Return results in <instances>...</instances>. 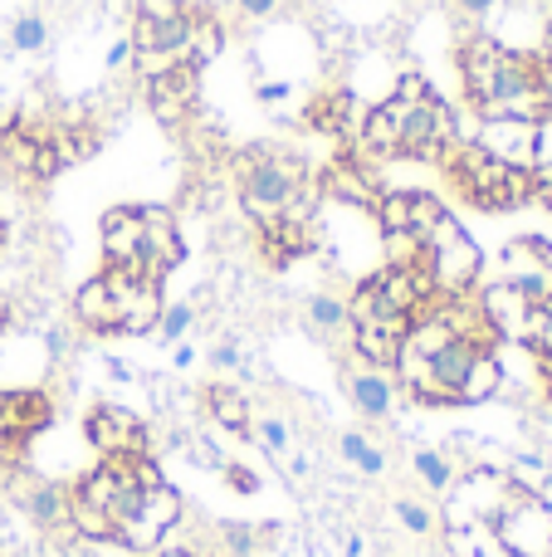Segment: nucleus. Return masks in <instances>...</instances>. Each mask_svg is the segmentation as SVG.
Returning <instances> with one entry per match:
<instances>
[{
	"label": "nucleus",
	"mask_w": 552,
	"mask_h": 557,
	"mask_svg": "<svg viewBox=\"0 0 552 557\" xmlns=\"http://www.w3.org/2000/svg\"><path fill=\"white\" fill-rule=\"evenodd\" d=\"M460 78L479 117H543L552 108V84L543 69L489 35L460 45Z\"/></svg>",
	"instance_id": "nucleus-1"
},
{
	"label": "nucleus",
	"mask_w": 552,
	"mask_h": 557,
	"mask_svg": "<svg viewBox=\"0 0 552 557\" xmlns=\"http://www.w3.org/2000/svg\"><path fill=\"white\" fill-rule=\"evenodd\" d=\"M235 176H240V206L250 221L269 225L284 215V206H289V196L303 186V162L293 152H284V147H244L240 166H235Z\"/></svg>",
	"instance_id": "nucleus-2"
},
{
	"label": "nucleus",
	"mask_w": 552,
	"mask_h": 557,
	"mask_svg": "<svg viewBox=\"0 0 552 557\" xmlns=\"http://www.w3.org/2000/svg\"><path fill=\"white\" fill-rule=\"evenodd\" d=\"M440 529H465V523H494L509 499V470L504 465H469L455 474L446 494H440Z\"/></svg>",
	"instance_id": "nucleus-3"
},
{
	"label": "nucleus",
	"mask_w": 552,
	"mask_h": 557,
	"mask_svg": "<svg viewBox=\"0 0 552 557\" xmlns=\"http://www.w3.org/2000/svg\"><path fill=\"white\" fill-rule=\"evenodd\" d=\"M494 533L514 557H552V504L509 480V499L494 519Z\"/></svg>",
	"instance_id": "nucleus-4"
},
{
	"label": "nucleus",
	"mask_w": 552,
	"mask_h": 557,
	"mask_svg": "<svg viewBox=\"0 0 552 557\" xmlns=\"http://www.w3.org/2000/svg\"><path fill=\"white\" fill-rule=\"evenodd\" d=\"M176 523H181V494L162 480V484H152V490H142V504H137V513L127 523H117L113 543L123 553H156Z\"/></svg>",
	"instance_id": "nucleus-5"
},
{
	"label": "nucleus",
	"mask_w": 552,
	"mask_h": 557,
	"mask_svg": "<svg viewBox=\"0 0 552 557\" xmlns=\"http://www.w3.org/2000/svg\"><path fill=\"white\" fill-rule=\"evenodd\" d=\"M84 441L93 445L103 460H133V455H152V441H147V425L137 411H127V406H93V411L84 416Z\"/></svg>",
	"instance_id": "nucleus-6"
},
{
	"label": "nucleus",
	"mask_w": 552,
	"mask_h": 557,
	"mask_svg": "<svg viewBox=\"0 0 552 557\" xmlns=\"http://www.w3.org/2000/svg\"><path fill=\"white\" fill-rule=\"evenodd\" d=\"M499 270H504V284L524 288L534 304L552 298V245L538 240V235H518V240H509L504 255H499Z\"/></svg>",
	"instance_id": "nucleus-7"
},
{
	"label": "nucleus",
	"mask_w": 552,
	"mask_h": 557,
	"mask_svg": "<svg viewBox=\"0 0 552 557\" xmlns=\"http://www.w3.org/2000/svg\"><path fill=\"white\" fill-rule=\"evenodd\" d=\"M534 137L538 117H479L475 147L489 152L494 162L514 166V172H534Z\"/></svg>",
	"instance_id": "nucleus-8"
},
{
	"label": "nucleus",
	"mask_w": 552,
	"mask_h": 557,
	"mask_svg": "<svg viewBox=\"0 0 552 557\" xmlns=\"http://www.w3.org/2000/svg\"><path fill=\"white\" fill-rule=\"evenodd\" d=\"M479 270H485V255H479V245L469 240V235H455V240L426 250V274H430V284H436L440 298L469 294V288H475V278H479Z\"/></svg>",
	"instance_id": "nucleus-9"
},
{
	"label": "nucleus",
	"mask_w": 552,
	"mask_h": 557,
	"mask_svg": "<svg viewBox=\"0 0 552 557\" xmlns=\"http://www.w3.org/2000/svg\"><path fill=\"white\" fill-rule=\"evenodd\" d=\"M137 211H142V278L162 284L186 260V240L172 211H162V206H137Z\"/></svg>",
	"instance_id": "nucleus-10"
},
{
	"label": "nucleus",
	"mask_w": 552,
	"mask_h": 557,
	"mask_svg": "<svg viewBox=\"0 0 552 557\" xmlns=\"http://www.w3.org/2000/svg\"><path fill=\"white\" fill-rule=\"evenodd\" d=\"M450 143H455V108L440 103V94L411 108L406 137H401V157H421V162H430V157H440Z\"/></svg>",
	"instance_id": "nucleus-11"
},
{
	"label": "nucleus",
	"mask_w": 552,
	"mask_h": 557,
	"mask_svg": "<svg viewBox=\"0 0 552 557\" xmlns=\"http://www.w3.org/2000/svg\"><path fill=\"white\" fill-rule=\"evenodd\" d=\"M406 327H411L406 313L362 318V323H352V352H357L367 367H377V372H391L401 343H406Z\"/></svg>",
	"instance_id": "nucleus-12"
},
{
	"label": "nucleus",
	"mask_w": 552,
	"mask_h": 557,
	"mask_svg": "<svg viewBox=\"0 0 552 557\" xmlns=\"http://www.w3.org/2000/svg\"><path fill=\"white\" fill-rule=\"evenodd\" d=\"M103 264L142 278V211L137 206H113L103 215Z\"/></svg>",
	"instance_id": "nucleus-13"
},
{
	"label": "nucleus",
	"mask_w": 552,
	"mask_h": 557,
	"mask_svg": "<svg viewBox=\"0 0 552 557\" xmlns=\"http://www.w3.org/2000/svg\"><path fill=\"white\" fill-rule=\"evenodd\" d=\"M196 84H201V69H191V64H176V69H166V74L147 78L152 113L162 117V123H181L196 108Z\"/></svg>",
	"instance_id": "nucleus-14"
},
{
	"label": "nucleus",
	"mask_w": 552,
	"mask_h": 557,
	"mask_svg": "<svg viewBox=\"0 0 552 557\" xmlns=\"http://www.w3.org/2000/svg\"><path fill=\"white\" fill-rule=\"evenodd\" d=\"M406 123H411V103H401V98H381V103L367 108V123H362L357 143L367 147V152H377V157H401Z\"/></svg>",
	"instance_id": "nucleus-15"
},
{
	"label": "nucleus",
	"mask_w": 552,
	"mask_h": 557,
	"mask_svg": "<svg viewBox=\"0 0 552 557\" xmlns=\"http://www.w3.org/2000/svg\"><path fill=\"white\" fill-rule=\"evenodd\" d=\"M117 288H113V274H93L84 278V288L74 294V323L84 333H117Z\"/></svg>",
	"instance_id": "nucleus-16"
},
{
	"label": "nucleus",
	"mask_w": 552,
	"mask_h": 557,
	"mask_svg": "<svg viewBox=\"0 0 552 557\" xmlns=\"http://www.w3.org/2000/svg\"><path fill=\"white\" fill-rule=\"evenodd\" d=\"M479 308H485V318H489V327H494L499 337H518L524 333V318H528V308H534V298L524 294V288H514V284H489L485 294H479Z\"/></svg>",
	"instance_id": "nucleus-17"
},
{
	"label": "nucleus",
	"mask_w": 552,
	"mask_h": 557,
	"mask_svg": "<svg viewBox=\"0 0 552 557\" xmlns=\"http://www.w3.org/2000/svg\"><path fill=\"white\" fill-rule=\"evenodd\" d=\"M348 401L367 421H387L391 406H397V382L387 372H377V367H357V372H348Z\"/></svg>",
	"instance_id": "nucleus-18"
},
{
	"label": "nucleus",
	"mask_w": 552,
	"mask_h": 557,
	"mask_svg": "<svg viewBox=\"0 0 552 557\" xmlns=\"http://www.w3.org/2000/svg\"><path fill=\"white\" fill-rule=\"evenodd\" d=\"M205 416H211V425H221V431H230V435H250V396L240 392V386H230V382H211L205 386Z\"/></svg>",
	"instance_id": "nucleus-19"
},
{
	"label": "nucleus",
	"mask_w": 552,
	"mask_h": 557,
	"mask_svg": "<svg viewBox=\"0 0 552 557\" xmlns=\"http://www.w3.org/2000/svg\"><path fill=\"white\" fill-rule=\"evenodd\" d=\"M323 191H328L333 201L352 206V211H372V201H377L381 186L372 182L357 162H338V166H328V172H323Z\"/></svg>",
	"instance_id": "nucleus-20"
},
{
	"label": "nucleus",
	"mask_w": 552,
	"mask_h": 557,
	"mask_svg": "<svg viewBox=\"0 0 552 557\" xmlns=\"http://www.w3.org/2000/svg\"><path fill=\"white\" fill-rule=\"evenodd\" d=\"M499 392H504V362H499V352H479L475 367L465 372V382H460L455 406H485Z\"/></svg>",
	"instance_id": "nucleus-21"
},
{
	"label": "nucleus",
	"mask_w": 552,
	"mask_h": 557,
	"mask_svg": "<svg viewBox=\"0 0 552 557\" xmlns=\"http://www.w3.org/2000/svg\"><path fill=\"white\" fill-rule=\"evenodd\" d=\"M20 504H25V513L39 529L68 533V490H59V484H29V490H20Z\"/></svg>",
	"instance_id": "nucleus-22"
},
{
	"label": "nucleus",
	"mask_w": 552,
	"mask_h": 557,
	"mask_svg": "<svg viewBox=\"0 0 552 557\" xmlns=\"http://www.w3.org/2000/svg\"><path fill=\"white\" fill-rule=\"evenodd\" d=\"M446 553L450 557H514L499 543L494 523H465V529H446Z\"/></svg>",
	"instance_id": "nucleus-23"
},
{
	"label": "nucleus",
	"mask_w": 552,
	"mask_h": 557,
	"mask_svg": "<svg viewBox=\"0 0 552 557\" xmlns=\"http://www.w3.org/2000/svg\"><path fill=\"white\" fill-rule=\"evenodd\" d=\"M411 470H416V480L426 484L430 494H446L450 484H455L460 465H455V455H450V450H436V445H421V450L411 455Z\"/></svg>",
	"instance_id": "nucleus-24"
},
{
	"label": "nucleus",
	"mask_w": 552,
	"mask_h": 557,
	"mask_svg": "<svg viewBox=\"0 0 552 557\" xmlns=\"http://www.w3.org/2000/svg\"><path fill=\"white\" fill-rule=\"evenodd\" d=\"M338 450H342V460H348L357 474H367V480L387 474V455H381V445L372 441V435H362V431H342V435H338Z\"/></svg>",
	"instance_id": "nucleus-25"
},
{
	"label": "nucleus",
	"mask_w": 552,
	"mask_h": 557,
	"mask_svg": "<svg viewBox=\"0 0 552 557\" xmlns=\"http://www.w3.org/2000/svg\"><path fill=\"white\" fill-rule=\"evenodd\" d=\"M391 519H397L411 539H430V533L440 529L436 509H430V504H421V499H411V494H397V499H391Z\"/></svg>",
	"instance_id": "nucleus-26"
},
{
	"label": "nucleus",
	"mask_w": 552,
	"mask_h": 557,
	"mask_svg": "<svg viewBox=\"0 0 552 557\" xmlns=\"http://www.w3.org/2000/svg\"><path fill=\"white\" fill-rule=\"evenodd\" d=\"M309 323L318 327V333H352V318H348V298L338 294H313L309 298Z\"/></svg>",
	"instance_id": "nucleus-27"
},
{
	"label": "nucleus",
	"mask_w": 552,
	"mask_h": 557,
	"mask_svg": "<svg viewBox=\"0 0 552 557\" xmlns=\"http://www.w3.org/2000/svg\"><path fill=\"white\" fill-rule=\"evenodd\" d=\"M49 45V20L39 10H25V15L10 20V49L15 54H39Z\"/></svg>",
	"instance_id": "nucleus-28"
},
{
	"label": "nucleus",
	"mask_w": 552,
	"mask_h": 557,
	"mask_svg": "<svg viewBox=\"0 0 552 557\" xmlns=\"http://www.w3.org/2000/svg\"><path fill=\"white\" fill-rule=\"evenodd\" d=\"M372 215H377V231L381 235L411 231V191H377V201H372Z\"/></svg>",
	"instance_id": "nucleus-29"
},
{
	"label": "nucleus",
	"mask_w": 552,
	"mask_h": 557,
	"mask_svg": "<svg viewBox=\"0 0 552 557\" xmlns=\"http://www.w3.org/2000/svg\"><path fill=\"white\" fill-rule=\"evenodd\" d=\"M221 45H225V35H221V25L215 20H191V39H186V64L191 69H201V64H211L215 54H221Z\"/></svg>",
	"instance_id": "nucleus-30"
},
{
	"label": "nucleus",
	"mask_w": 552,
	"mask_h": 557,
	"mask_svg": "<svg viewBox=\"0 0 552 557\" xmlns=\"http://www.w3.org/2000/svg\"><path fill=\"white\" fill-rule=\"evenodd\" d=\"M518 343H524L534 357L552 352V298H543V304H534V308H528V318H524V333H518Z\"/></svg>",
	"instance_id": "nucleus-31"
},
{
	"label": "nucleus",
	"mask_w": 552,
	"mask_h": 557,
	"mask_svg": "<svg viewBox=\"0 0 552 557\" xmlns=\"http://www.w3.org/2000/svg\"><path fill=\"white\" fill-rule=\"evenodd\" d=\"M250 435L260 441V450L269 455V460H284V455L293 450V431H289V421H279V416H260V421H250Z\"/></svg>",
	"instance_id": "nucleus-32"
},
{
	"label": "nucleus",
	"mask_w": 552,
	"mask_h": 557,
	"mask_svg": "<svg viewBox=\"0 0 552 557\" xmlns=\"http://www.w3.org/2000/svg\"><path fill=\"white\" fill-rule=\"evenodd\" d=\"M221 539L230 557H254L264 548V529H254V523H221Z\"/></svg>",
	"instance_id": "nucleus-33"
},
{
	"label": "nucleus",
	"mask_w": 552,
	"mask_h": 557,
	"mask_svg": "<svg viewBox=\"0 0 552 557\" xmlns=\"http://www.w3.org/2000/svg\"><path fill=\"white\" fill-rule=\"evenodd\" d=\"M191 323H196V304H166L162 308V323H156V337L176 347L186 333H191Z\"/></svg>",
	"instance_id": "nucleus-34"
},
{
	"label": "nucleus",
	"mask_w": 552,
	"mask_h": 557,
	"mask_svg": "<svg viewBox=\"0 0 552 557\" xmlns=\"http://www.w3.org/2000/svg\"><path fill=\"white\" fill-rule=\"evenodd\" d=\"M534 182H552V108L538 117V137H534Z\"/></svg>",
	"instance_id": "nucleus-35"
},
{
	"label": "nucleus",
	"mask_w": 552,
	"mask_h": 557,
	"mask_svg": "<svg viewBox=\"0 0 552 557\" xmlns=\"http://www.w3.org/2000/svg\"><path fill=\"white\" fill-rule=\"evenodd\" d=\"M221 480L230 484L235 494H260V490H264L260 474H254L250 465H240V460H225V465H221Z\"/></svg>",
	"instance_id": "nucleus-36"
},
{
	"label": "nucleus",
	"mask_w": 552,
	"mask_h": 557,
	"mask_svg": "<svg viewBox=\"0 0 552 557\" xmlns=\"http://www.w3.org/2000/svg\"><path fill=\"white\" fill-rule=\"evenodd\" d=\"M211 362L221 367V372H244V347L240 343H215L211 347Z\"/></svg>",
	"instance_id": "nucleus-37"
},
{
	"label": "nucleus",
	"mask_w": 552,
	"mask_h": 557,
	"mask_svg": "<svg viewBox=\"0 0 552 557\" xmlns=\"http://www.w3.org/2000/svg\"><path fill=\"white\" fill-rule=\"evenodd\" d=\"M293 94V84L289 78H264V84H254V98H260L264 108H274V103H284V98Z\"/></svg>",
	"instance_id": "nucleus-38"
},
{
	"label": "nucleus",
	"mask_w": 552,
	"mask_h": 557,
	"mask_svg": "<svg viewBox=\"0 0 552 557\" xmlns=\"http://www.w3.org/2000/svg\"><path fill=\"white\" fill-rule=\"evenodd\" d=\"M123 64H133V39L117 35V39H113V49H108V59H103V69H108V74H117Z\"/></svg>",
	"instance_id": "nucleus-39"
},
{
	"label": "nucleus",
	"mask_w": 552,
	"mask_h": 557,
	"mask_svg": "<svg viewBox=\"0 0 552 557\" xmlns=\"http://www.w3.org/2000/svg\"><path fill=\"white\" fill-rule=\"evenodd\" d=\"M39 343H45L49 357H64V352H68V333H64V327H54V323L39 327Z\"/></svg>",
	"instance_id": "nucleus-40"
},
{
	"label": "nucleus",
	"mask_w": 552,
	"mask_h": 557,
	"mask_svg": "<svg viewBox=\"0 0 552 557\" xmlns=\"http://www.w3.org/2000/svg\"><path fill=\"white\" fill-rule=\"evenodd\" d=\"M235 10H240L244 20H264V15H274L279 10V0H230Z\"/></svg>",
	"instance_id": "nucleus-41"
},
{
	"label": "nucleus",
	"mask_w": 552,
	"mask_h": 557,
	"mask_svg": "<svg viewBox=\"0 0 552 557\" xmlns=\"http://www.w3.org/2000/svg\"><path fill=\"white\" fill-rule=\"evenodd\" d=\"M20 450H25V441H15V435H10V425H5V416H0V460H15Z\"/></svg>",
	"instance_id": "nucleus-42"
},
{
	"label": "nucleus",
	"mask_w": 552,
	"mask_h": 557,
	"mask_svg": "<svg viewBox=\"0 0 552 557\" xmlns=\"http://www.w3.org/2000/svg\"><path fill=\"white\" fill-rule=\"evenodd\" d=\"M103 367H108V376H113V382H137V372H133V367H127L123 362V357H103Z\"/></svg>",
	"instance_id": "nucleus-43"
},
{
	"label": "nucleus",
	"mask_w": 552,
	"mask_h": 557,
	"mask_svg": "<svg viewBox=\"0 0 552 557\" xmlns=\"http://www.w3.org/2000/svg\"><path fill=\"white\" fill-rule=\"evenodd\" d=\"M499 5V0H455V10H465V15H489V10H494Z\"/></svg>",
	"instance_id": "nucleus-44"
},
{
	"label": "nucleus",
	"mask_w": 552,
	"mask_h": 557,
	"mask_svg": "<svg viewBox=\"0 0 552 557\" xmlns=\"http://www.w3.org/2000/svg\"><path fill=\"white\" fill-rule=\"evenodd\" d=\"M196 362V347H186V343H176V352H172V367L176 372H186V367Z\"/></svg>",
	"instance_id": "nucleus-45"
},
{
	"label": "nucleus",
	"mask_w": 552,
	"mask_h": 557,
	"mask_svg": "<svg viewBox=\"0 0 552 557\" xmlns=\"http://www.w3.org/2000/svg\"><path fill=\"white\" fill-rule=\"evenodd\" d=\"M538 372H543V386H548V396H552V352L538 357Z\"/></svg>",
	"instance_id": "nucleus-46"
},
{
	"label": "nucleus",
	"mask_w": 552,
	"mask_h": 557,
	"mask_svg": "<svg viewBox=\"0 0 552 557\" xmlns=\"http://www.w3.org/2000/svg\"><path fill=\"white\" fill-rule=\"evenodd\" d=\"M543 69H552V25H548V35H543Z\"/></svg>",
	"instance_id": "nucleus-47"
},
{
	"label": "nucleus",
	"mask_w": 552,
	"mask_h": 557,
	"mask_svg": "<svg viewBox=\"0 0 552 557\" xmlns=\"http://www.w3.org/2000/svg\"><path fill=\"white\" fill-rule=\"evenodd\" d=\"M0 245H5V221H0Z\"/></svg>",
	"instance_id": "nucleus-48"
}]
</instances>
